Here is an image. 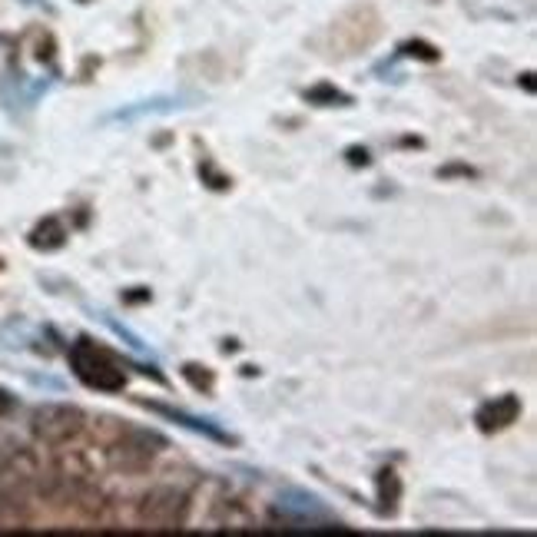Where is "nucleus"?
Listing matches in <instances>:
<instances>
[{"label":"nucleus","mask_w":537,"mask_h":537,"mask_svg":"<svg viewBox=\"0 0 537 537\" xmlns=\"http://www.w3.org/2000/svg\"><path fill=\"white\" fill-rule=\"evenodd\" d=\"M186 517H189V494L180 488L159 485L136 501V525L149 531H176L186 525Z\"/></svg>","instance_id":"f257e3e1"},{"label":"nucleus","mask_w":537,"mask_h":537,"mask_svg":"<svg viewBox=\"0 0 537 537\" xmlns=\"http://www.w3.org/2000/svg\"><path fill=\"white\" fill-rule=\"evenodd\" d=\"M166 448V441L153 435V431H120L116 438L110 441V464L123 475H143L149 471V464L156 458V452Z\"/></svg>","instance_id":"f03ea898"},{"label":"nucleus","mask_w":537,"mask_h":537,"mask_svg":"<svg viewBox=\"0 0 537 537\" xmlns=\"http://www.w3.org/2000/svg\"><path fill=\"white\" fill-rule=\"evenodd\" d=\"M70 362H74V372L80 379L90 385V389H100V391H116L123 389V368L116 365L107 349H100L93 342H76L74 352H70Z\"/></svg>","instance_id":"7ed1b4c3"},{"label":"nucleus","mask_w":537,"mask_h":537,"mask_svg":"<svg viewBox=\"0 0 537 537\" xmlns=\"http://www.w3.org/2000/svg\"><path fill=\"white\" fill-rule=\"evenodd\" d=\"M34 435H37L44 445H70L74 438H80V431L86 428V415L76 408V405H44L34 412Z\"/></svg>","instance_id":"20e7f679"},{"label":"nucleus","mask_w":537,"mask_h":537,"mask_svg":"<svg viewBox=\"0 0 537 537\" xmlns=\"http://www.w3.org/2000/svg\"><path fill=\"white\" fill-rule=\"evenodd\" d=\"M517 412H521L517 398H514V395H504V398L488 402L481 412H477V425H481V431H494V428L511 425L514 418H517Z\"/></svg>","instance_id":"39448f33"},{"label":"nucleus","mask_w":537,"mask_h":537,"mask_svg":"<svg viewBox=\"0 0 537 537\" xmlns=\"http://www.w3.org/2000/svg\"><path fill=\"white\" fill-rule=\"evenodd\" d=\"M379 501H381V511H395V501H398V494H402V481H398V475L391 471V468H385V471H379Z\"/></svg>","instance_id":"423d86ee"},{"label":"nucleus","mask_w":537,"mask_h":537,"mask_svg":"<svg viewBox=\"0 0 537 537\" xmlns=\"http://www.w3.org/2000/svg\"><path fill=\"white\" fill-rule=\"evenodd\" d=\"M30 243L37 245V249H57V245L63 243V229L57 220H47L40 222L37 229H34V236H30Z\"/></svg>","instance_id":"0eeeda50"},{"label":"nucleus","mask_w":537,"mask_h":537,"mask_svg":"<svg viewBox=\"0 0 537 537\" xmlns=\"http://www.w3.org/2000/svg\"><path fill=\"white\" fill-rule=\"evenodd\" d=\"M11 405H13L11 395H7V391H0V415H4V412H11Z\"/></svg>","instance_id":"6e6552de"}]
</instances>
